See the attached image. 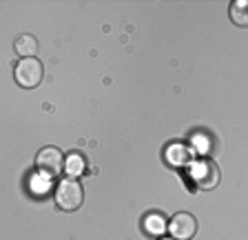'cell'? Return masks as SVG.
Segmentation results:
<instances>
[{
  "instance_id": "cell-1",
  "label": "cell",
  "mask_w": 248,
  "mask_h": 240,
  "mask_svg": "<svg viewBox=\"0 0 248 240\" xmlns=\"http://www.w3.org/2000/svg\"><path fill=\"white\" fill-rule=\"evenodd\" d=\"M84 200L82 185L78 183L76 178H64L56 187V205L62 211H76Z\"/></svg>"
},
{
  "instance_id": "cell-2",
  "label": "cell",
  "mask_w": 248,
  "mask_h": 240,
  "mask_svg": "<svg viewBox=\"0 0 248 240\" xmlns=\"http://www.w3.org/2000/svg\"><path fill=\"white\" fill-rule=\"evenodd\" d=\"M188 176H191L193 185L197 189H204V191L215 189L219 185V167L213 160H208V158H202V160L193 162L191 169H188Z\"/></svg>"
},
{
  "instance_id": "cell-3",
  "label": "cell",
  "mask_w": 248,
  "mask_h": 240,
  "mask_svg": "<svg viewBox=\"0 0 248 240\" xmlns=\"http://www.w3.org/2000/svg\"><path fill=\"white\" fill-rule=\"evenodd\" d=\"M42 73H45V69H42V63L38 58H22L14 69V78L20 87L33 89L42 83Z\"/></svg>"
},
{
  "instance_id": "cell-4",
  "label": "cell",
  "mask_w": 248,
  "mask_h": 240,
  "mask_svg": "<svg viewBox=\"0 0 248 240\" xmlns=\"http://www.w3.org/2000/svg\"><path fill=\"white\" fill-rule=\"evenodd\" d=\"M36 169L46 178H56L64 171V156L58 147H45L36 156Z\"/></svg>"
},
{
  "instance_id": "cell-5",
  "label": "cell",
  "mask_w": 248,
  "mask_h": 240,
  "mask_svg": "<svg viewBox=\"0 0 248 240\" xmlns=\"http://www.w3.org/2000/svg\"><path fill=\"white\" fill-rule=\"evenodd\" d=\"M169 229L175 240H193V236L197 234V220L188 211H180L169 223Z\"/></svg>"
},
{
  "instance_id": "cell-6",
  "label": "cell",
  "mask_w": 248,
  "mask_h": 240,
  "mask_svg": "<svg viewBox=\"0 0 248 240\" xmlns=\"http://www.w3.org/2000/svg\"><path fill=\"white\" fill-rule=\"evenodd\" d=\"M14 47L22 58H33L38 53V40H36V36H31V34H22V36L16 38Z\"/></svg>"
},
{
  "instance_id": "cell-7",
  "label": "cell",
  "mask_w": 248,
  "mask_h": 240,
  "mask_svg": "<svg viewBox=\"0 0 248 240\" xmlns=\"http://www.w3.org/2000/svg\"><path fill=\"white\" fill-rule=\"evenodd\" d=\"M231 20L237 27H248V0H237L231 5Z\"/></svg>"
},
{
  "instance_id": "cell-8",
  "label": "cell",
  "mask_w": 248,
  "mask_h": 240,
  "mask_svg": "<svg viewBox=\"0 0 248 240\" xmlns=\"http://www.w3.org/2000/svg\"><path fill=\"white\" fill-rule=\"evenodd\" d=\"M166 227H169V224H166L164 216H160V214H149L144 218V229L149 231V234H153V236L164 234Z\"/></svg>"
},
{
  "instance_id": "cell-9",
  "label": "cell",
  "mask_w": 248,
  "mask_h": 240,
  "mask_svg": "<svg viewBox=\"0 0 248 240\" xmlns=\"http://www.w3.org/2000/svg\"><path fill=\"white\" fill-rule=\"evenodd\" d=\"M64 171L69 173V178H76L80 176V173H84V160L80 154H71V156L67 158V162H64Z\"/></svg>"
},
{
  "instance_id": "cell-10",
  "label": "cell",
  "mask_w": 248,
  "mask_h": 240,
  "mask_svg": "<svg viewBox=\"0 0 248 240\" xmlns=\"http://www.w3.org/2000/svg\"><path fill=\"white\" fill-rule=\"evenodd\" d=\"M160 240H175V238H164V236H162V238Z\"/></svg>"
}]
</instances>
